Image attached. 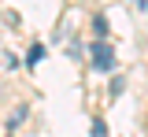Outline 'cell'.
I'll return each instance as SVG.
<instances>
[{"label": "cell", "mask_w": 148, "mask_h": 137, "mask_svg": "<svg viewBox=\"0 0 148 137\" xmlns=\"http://www.w3.org/2000/svg\"><path fill=\"white\" fill-rule=\"evenodd\" d=\"M67 56H71V59L82 56V45H78V41H71V45H67Z\"/></svg>", "instance_id": "cell-7"}, {"label": "cell", "mask_w": 148, "mask_h": 137, "mask_svg": "<svg viewBox=\"0 0 148 137\" xmlns=\"http://www.w3.org/2000/svg\"><path fill=\"white\" fill-rule=\"evenodd\" d=\"M4 56H8V59H4V63H8V67H22V59H18L15 52H4Z\"/></svg>", "instance_id": "cell-8"}, {"label": "cell", "mask_w": 148, "mask_h": 137, "mask_svg": "<svg viewBox=\"0 0 148 137\" xmlns=\"http://www.w3.org/2000/svg\"><path fill=\"white\" fill-rule=\"evenodd\" d=\"M92 137H108V122L104 119H92Z\"/></svg>", "instance_id": "cell-5"}, {"label": "cell", "mask_w": 148, "mask_h": 137, "mask_svg": "<svg viewBox=\"0 0 148 137\" xmlns=\"http://www.w3.org/2000/svg\"><path fill=\"white\" fill-rule=\"evenodd\" d=\"M26 115H30V108H26V104H18L15 111L8 115V130H15V126H22V122H26Z\"/></svg>", "instance_id": "cell-2"}, {"label": "cell", "mask_w": 148, "mask_h": 137, "mask_svg": "<svg viewBox=\"0 0 148 137\" xmlns=\"http://www.w3.org/2000/svg\"><path fill=\"white\" fill-rule=\"evenodd\" d=\"M92 34H96V37H108V19H104V15L92 19Z\"/></svg>", "instance_id": "cell-4"}, {"label": "cell", "mask_w": 148, "mask_h": 137, "mask_svg": "<svg viewBox=\"0 0 148 137\" xmlns=\"http://www.w3.org/2000/svg\"><path fill=\"white\" fill-rule=\"evenodd\" d=\"M122 89H126V78H115V82H111V97H122Z\"/></svg>", "instance_id": "cell-6"}, {"label": "cell", "mask_w": 148, "mask_h": 137, "mask_svg": "<svg viewBox=\"0 0 148 137\" xmlns=\"http://www.w3.org/2000/svg\"><path fill=\"white\" fill-rule=\"evenodd\" d=\"M41 59H45V45H34V48H30V56H26V63H30V67H37Z\"/></svg>", "instance_id": "cell-3"}, {"label": "cell", "mask_w": 148, "mask_h": 137, "mask_svg": "<svg viewBox=\"0 0 148 137\" xmlns=\"http://www.w3.org/2000/svg\"><path fill=\"white\" fill-rule=\"evenodd\" d=\"M115 63H119V59H115V48L100 37L96 45H92V67H96L100 74H111V71H115Z\"/></svg>", "instance_id": "cell-1"}]
</instances>
